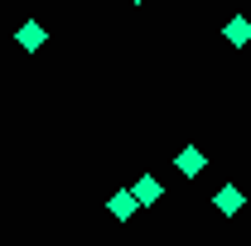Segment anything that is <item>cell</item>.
Wrapping results in <instances>:
<instances>
[{
    "mask_svg": "<svg viewBox=\"0 0 251 246\" xmlns=\"http://www.w3.org/2000/svg\"><path fill=\"white\" fill-rule=\"evenodd\" d=\"M203 164H208V159H203V150H198V145H184V150H179V159H174V169H179L184 179H198V174H203Z\"/></svg>",
    "mask_w": 251,
    "mask_h": 246,
    "instance_id": "5b68a950",
    "label": "cell"
},
{
    "mask_svg": "<svg viewBox=\"0 0 251 246\" xmlns=\"http://www.w3.org/2000/svg\"><path fill=\"white\" fill-rule=\"evenodd\" d=\"M130 198H135V208H155L159 198H164V184H159L155 174H140L135 188H130Z\"/></svg>",
    "mask_w": 251,
    "mask_h": 246,
    "instance_id": "6da1fadb",
    "label": "cell"
},
{
    "mask_svg": "<svg viewBox=\"0 0 251 246\" xmlns=\"http://www.w3.org/2000/svg\"><path fill=\"white\" fill-rule=\"evenodd\" d=\"M222 39H227L232 49H247V44H251V20H247V15H232V20L222 25Z\"/></svg>",
    "mask_w": 251,
    "mask_h": 246,
    "instance_id": "277c9868",
    "label": "cell"
},
{
    "mask_svg": "<svg viewBox=\"0 0 251 246\" xmlns=\"http://www.w3.org/2000/svg\"><path fill=\"white\" fill-rule=\"evenodd\" d=\"M44 39H49V29H44L39 20H25V25H20V34H15V44H20L25 53H39V49H44Z\"/></svg>",
    "mask_w": 251,
    "mask_h": 246,
    "instance_id": "3957f363",
    "label": "cell"
},
{
    "mask_svg": "<svg viewBox=\"0 0 251 246\" xmlns=\"http://www.w3.org/2000/svg\"><path fill=\"white\" fill-rule=\"evenodd\" d=\"M106 208H111V217H116V222H130V217H135V198H130V188L111 193V198H106Z\"/></svg>",
    "mask_w": 251,
    "mask_h": 246,
    "instance_id": "8992f818",
    "label": "cell"
},
{
    "mask_svg": "<svg viewBox=\"0 0 251 246\" xmlns=\"http://www.w3.org/2000/svg\"><path fill=\"white\" fill-rule=\"evenodd\" d=\"M242 203H247V193H242L237 184H222L218 193H213V208H218L222 217H237V213H242Z\"/></svg>",
    "mask_w": 251,
    "mask_h": 246,
    "instance_id": "7a4b0ae2",
    "label": "cell"
}]
</instances>
